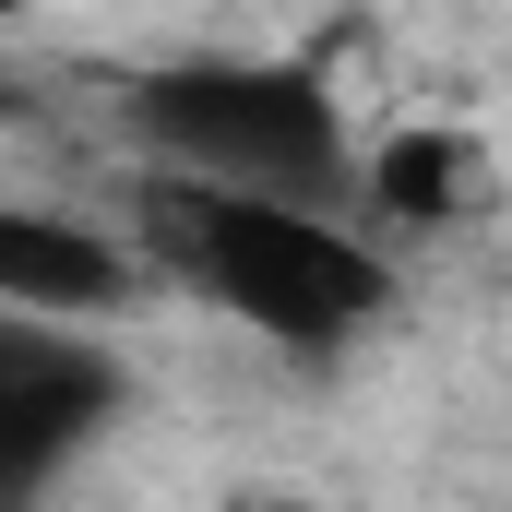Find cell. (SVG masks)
<instances>
[{
  "label": "cell",
  "instance_id": "6da1fadb",
  "mask_svg": "<svg viewBox=\"0 0 512 512\" xmlns=\"http://www.w3.org/2000/svg\"><path fill=\"white\" fill-rule=\"evenodd\" d=\"M155 251L179 262L215 310H239L274 346H346L358 322L393 310V262L370 239H346L334 215H298V203H251V191H191L167 179L155 191Z\"/></svg>",
  "mask_w": 512,
  "mask_h": 512
},
{
  "label": "cell",
  "instance_id": "7a4b0ae2",
  "mask_svg": "<svg viewBox=\"0 0 512 512\" xmlns=\"http://www.w3.org/2000/svg\"><path fill=\"white\" fill-rule=\"evenodd\" d=\"M143 143L191 179V191H251L322 215L346 191V120L322 96V72L298 60H179L131 96Z\"/></svg>",
  "mask_w": 512,
  "mask_h": 512
},
{
  "label": "cell",
  "instance_id": "3957f363",
  "mask_svg": "<svg viewBox=\"0 0 512 512\" xmlns=\"http://www.w3.org/2000/svg\"><path fill=\"white\" fill-rule=\"evenodd\" d=\"M120 417V358L60 322H0V512H24Z\"/></svg>",
  "mask_w": 512,
  "mask_h": 512
},
{
  "label": "cell",
  "instance_id": "277c9868",
  "mask_svg": "<svg viewBox=\"0 0 512 512\" xmlns=\"http://www.w3.org/2000/svg\"><path fill=\"white\" fill-rule=\"evenodd\" d=\"M131 298V262L72 227V215H36V203H0V322H96Z\"/></svg>",
  "mask_w": 512,
  "mask_h": 512
},
{
  "label": "cell",
  "instance_id": "5b68a950",
  "mask_svg": "<svg viewBox=\"0 0 512 512\" xmlns=\"http://www.w3.org/2000/svg\"><path fill=\"white\" fill-rule=\"evenodd\" d=\"M477 191H489V155L465 131H393L370 155V203L393 227H453V215H477Z\"/></svg>",
  "mask_w": 512,
  "mask_h": 512
},
{
  "label": "cell",
  "instance_id": "8992f818",
  "mask_svg": "<svg viewBox=\"0 0 512 512\" xmlns=\"http://www.w3.org/2000/svg\"><path fill=\"white\" fill-rule=\"evenodd\" d=\"M227 512H322V501H274V489H251V501H227Z\"/></svg>",
  "mask_w": 512,
  "mask_h": 512
}]
</instances>
